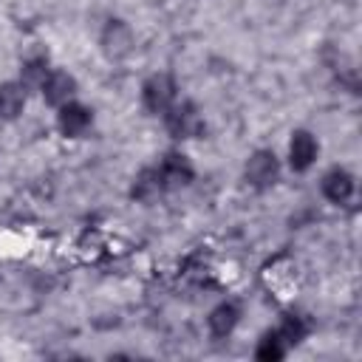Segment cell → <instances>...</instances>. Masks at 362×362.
<instances>
[{"mask_svg": "<svg viewBox=\"0 0 362 362\" xmlns=\"http://www.w3.org/2000/svg\"><path fill=\"white\" fill-rule=\"evenodd\" d=\"M25 107V85L3 82L0 85V119H17Z\"/></svg>", "mask_w": 362, "mask_h": 362, "instance_id": "7c38bea8", "label": "cell"}, {"mask_svg": "<svg viewBox=\"0 0 362 362\" xmlns=\"http://www.w3.org/2000/svg\"><path fill=\"white\" fill-rule=\"evenodd\" d=\"M164 127L173 139H198L204 133V113L198 110L195 102H173L164 113Z\"/></svg>", "mask_w": 362, "mask_h": 362, "instance_id": "6da1fadb", "label": "cell"}, {"mask_svg": "<svg viewBox=\"0 0 362 362\" xmlns=\"http://www.w3.org/2000/svg\"><path fill=\"white\" fill-rule=\"evenodd\" d=\"M48 71H51L48 57H45V54H31V57H25L23 65H20V82H23L25 88H31V85L40 88L42 79L48 76Z\"/></svg>", "mask_w": 362, "mask_h": 362, "instance_id": "4fadbf2b", "label": "cell"}, {"mask_svg": "<svg viewBox=\"0 0 362 362\" xmlns=\"http://www.w3.org/2000/svg\"><path fill=\"white\" fill-rule=\"evenodd\" d=\"M130 195H133L136 201H141V204H150V201H156L158 195H164V187H161V181H158L156 167H144V170L133 178Z\"/></svg>", "mask_w": 362, "mask_h": 362, "instance_id": "8fae6325", "label": "cell"}, {"mask_svg": "<svg viewBox=\"0 0 362 362\" xmlns=\"http://www.w3.org/2000/svg\"><path fill=\"white\" fill-rule=\"evenodd\" d=\"M40 90H42V99H45L48 105L59 107V105H65V102L74 99V93H76V79H74L68 71H57V68H51L48 76L42 79Z\"/></svg>", "mask_w": 362, "mask_h": 362, "instance_id": "ba28073f", "label": "cell"}, {"mask_svg": "<svg viewBox=\"0 0 362 362\" xmlns=\"http://www.w3.org/2000/svg\"><path fill=\"white\" fill-rule=\"evenodd\" d=\"M280 337H283V342L291 348V345H300L305 337H308V322H305V317L303 314H283V320H280V325L274 328Z\"/></svg>", "mask_w": 362, "mask_h": 362, "instance_id": "5bb4252c", "label": "cell"}, {"mask_svg": "<svg viewBox=\"0 0 362 362\" xmlns=\"http://www.w3.org/2000/svg\"><path fill=\"white\" fill-rule=\"evenodd\" d=\"M90 124H93V110H90L88 105H82V102H76V99L59 105V110H57V127H59V133H62L65 139H79V136H85Z\"/></svg>", "mask_w": 362, "mask_h": 362, "instance_id": "8992f818", "label": "cell"}, {"mask_svg": "<svg viewBox=\"0 0 362 362\" xmlns=\"http://www.w3.org/2000/svg\"><path fill=\"white\" fill-rule=\"evenodd\" d=\"M286 351H288V345L283 342V337H280L277 331H266V334L257 339L255 356H257L260 362H277V359L286 356Z\"/></svg>", "mask_w": 362, "mask_h": 362, "instance_id": "9a60e30c", "label": "cell"}, {"mask_svg": "<svg viewBox=\"0 0 362 362\" xmlns=\"http://www.w3.org/2000/svg\"><path fill=\"white\" fill-rule=\"evenodd\" d=\"M99 42H102V51L107 59H124L133 51V28L119 17H110L102 28Z\"/></svg>", "mask_w": 362, "mask_h": 362, "instance_id": "5b68a950", "label": "cell"}, {"mask_svg": "<svg viewBox=\"0 0 362 362\" xmlns=\"http://www.w3.org/2000/svg\"><path fill=\"white\" fill-rule=\"evenodd\" d=\"M153 167H156V173H158V181H161L164 192L181 189V187L192 184V178H195V167H192V161H189L184 153H167V156H161V161L153 164Z\"/></svg>", "mask_w": 362, "mask_h": 362, "instance_id": "277c9868", "label": "cell"}, {"mask_svg": "<svg viewBox=\"0 0 362 362\" xmlns=\"http://www.w3.org/2000/svg\"><path fill=\"white\" fill-rule=\"evenodd\" d=\"M175 96H178V85H175V79L170 76V74H153V76H147L144 79V85H141V105H144V110L147 113H164L173 102H175Z\"/></svg>", "mask_w": 362, "mask_h": 362, "instance_id": "7a4b0ae2", "label": "cell"}, {"mask_svg": "<svg viewBox=\"0 0 362 362\" xmlns=\"http://www.w3.org/2000/svg\"><path fill=\"white\" fill-rule=\"evenodd\" d=\"M243 178L249 187L255 189H269L277 184L280 178V161L272 150H255L249 158H246V167H243Z\"/></svg>", "mask_w": 362, "mask_h": 362, "instance_id": "3957f363", "label": "cell"}, {"mask_svg": "<svg viewBox=\"0 0 362 362\" xmlns=\"http://www.w3.org/2000/svg\"><path fill=\"white\" fill-rule=\"evenodd\" d=\"M238 322H240V305L238 303H221V305H215L212 311H209V317H206V325H209V334L215 337V339H223V337H229L235 328H238Z\"/></svg>", "mask_w": 362, "mask_h": 362, "instance_id": "30bf717a", "label": "cell"}, {"mask_svg": "<svg viewBox=\"0 0 362 362\" xmlns=\"http://www.w3.org/2000/svg\"><path fill=\"white\" fill-rule=\"evenodd\" d=\"M320 156V144L308 130H294L288 141V167L294 173H305Z\"/></svg>", "mask_w": 362, "mask_h": 362, "instance_id": "52a82bcc", "label": "cell"}, {"mask_svg": "<svg viewBox=\"0 0 362 362\" xmlns=\"http://www.w3.org/2000/svg\"><path fill=\"white\" fill-rule=\"evenodd\" d=\"M354 189H356V181L345 167H334L322 175V195L337 206L348 204L354 198Z\"/></svg>", "mask_w": 362, "mask_h": 362, "instance_id": "9c48e42d", "label": "cell"}]
</instances>
